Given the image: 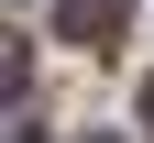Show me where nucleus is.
<instances>
[{"instance_id":"39448f33","label":"nucleus","mask_w":154,"mask_h":143,"mask_svg":"<svg viewBox=\"0 0 154 143\" xmlns=\"http://www.w3.org/2000/svg\"><path fill=\"white\" fill-rule=\"evenodd\" d=\"M88 143H110V132H88Z\"/></svg>"},{"instance_id":"423d86ee","label":"nucleus","mask_w":154,"mask_h":143,"mask_svg":"<svg viewBox=\"0 0 154 143\" xmlns=\"http://www.w3.org/2000/svg\"><path fill=\"white\" fill-rule=\"evenodd\" d=\"M0 11H11V0H0Z\"/></svg>"},{"instance_id":"f03ea898","label":"nucleus","mask_w":154,"mask_h":143,"mask_svg":"<svg viewBox=\"0 0 154 143\" xmlns=\"http://www.w3.org/2000/svg\"><path fill=\"white\" fill-rule=\"evenodd\" d=\"M11 88H22V33L0 22V99H11Z\"/></svg>"},{"instance_id":"20e7f679","label":"nucleus","mask_w":154,"mask_h":143,"mask_svg":"<svg viewBox=\"0 0 154 143\" xmlns=\"http://www.w3.org/2000/svg\"><path fill=\"white\" fill-rule=\"evenodd\" d=\"M143 121H154V88H143Z\"/></svg>"},{"instance_id":"7ed1b4c3","label":"nucleus","mask_w":154,"mask_h":143,"mask_svg":"<svg viewBox=\"0 0 154 143\" xmlns=\"http://www.w3.org/2000/svg\"><path fill=\"white\" fill-rule=\"evenodd\" d=\"M0 143H44V132H33V121H22V110H0Z\"/></svg>"},{"instance_id":"f257e3e1","label":"nucleus","mask_w":154,"mask_h":143,"mask_svg":"<svg viewBox=\"0 0 154 143\" xmlns=\"http://www.w3.org/2000/svg\"><path fill=\"white\" fill-rule=\"evenodd\" d=\"M121 22H132V0H66V33H77L88 55H99V44H121Z\"/></svg>"}]
</instances>
